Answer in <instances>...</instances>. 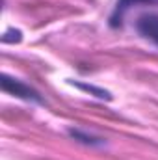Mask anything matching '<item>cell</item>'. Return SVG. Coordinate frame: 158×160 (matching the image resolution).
Masks as SVG:
<instances>
[{"label": "cell", "instance_id": "1", "mask_svg": "<svg viewBox=\"0 0 158 160\" xmlns=\"http://www.w3.org/2000/svg\"><path fill=\"white\" fill-rule=\"evenodd\" d=\"M2 89L13 97H19V99H24V101H32V102H39L43 104V99L41 95L30 86H26L24 82L17 78H11L7 75H2Z\"/></svg>", "mask_w": 158, "mask_h": 160}, {"label": "cell", "instance_id": "2", "mask_svg": "<svg viewBox=\"0 0 158 160\" xmlns=\"http://www.w3.org/2000/svg\"><path fill=\"white\" fill-rule=\"evenodd\" d=\"M136 30L140 32L141 38L153 41L155 45H158V15L156 13H147L141 15L136 21Z\"/></svg>", "mask_w": 158, "mask_h": 160}, {"label": "cell", "instance_id": "3", "mask_svg": "<svg viewBox=\"0 0 158 160\" xmlns=\"http://www.w3.org/2000/svg\"><path fill=\"white\" fill-rule=\"evenodd\" d=\"M140 2H153V0H117V6H116V11H114V15H112V26H119L121 24V19H123V15H125V11L130 8V6H134V4H140Z\"/></svg>", "mask_w": 158, "mask_h": 160}, {"label": "cell", "instance_id": "4", "mask_svg": "<svg viewBox=\"0 0 158 160\" xmlns=\"http://www.w3.org/2000/svg\"><path fill=\"white\" fill-rule=\"evenodd\" d=\"M69 134H71L77 142H82V143H86V145H102V140L93 138L91 134H86V132H82V130H77V128H71Z\"/></svg>", "mask_w": 158, "mask_h": 160}, {"label": "cell", "instance_id": "5", "mask_svg": "<svg viewBox=\"0 0 158 160\" xmlns=\"http://www.w3.org/2000/svg\"><path fill=\"white\" fill-rule=\"evenodd\" d=\"M77 86H78V88H82V89H86V91H91V93H95V97H99V99H112L108 91H104V89H99V88H95V86H87V84H77Z\"/></svg>", "mask_w": 158, "mask_h": 160}, {"label": "cell", "instance_id": "6", "mask_svg": "<svg viewBox=\"0 0 158 160\" xmlns=\"http://www.w3.org/2000/svg\"><path fill=\"white\" fill-rule=\"evenodd\" d=\"M156 2H158V0H156Z\"/></svg>", "mask_w": 158, "mask_h": 160}]
</instances>
